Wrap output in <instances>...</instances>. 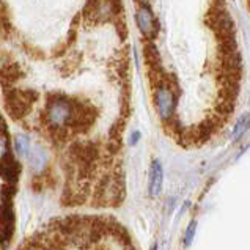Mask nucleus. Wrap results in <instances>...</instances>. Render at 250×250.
<instances>
[{"instance_id":"39448f33","label":"nucleus","mask_w":250,"mask_h":250,"mask_svg":"<svg viewBox=\"0 0 250 250\" xmlns=\"http://www.w3.org/2000/svg\"><path fill=\"white\" fill-rule=\"evenodd\" d=\"M27 159H28V164H30V167L35 171H41L47 164V153L42 146L33 145L32 151H30V154H28Z\"/></svg>"},{"instance_id":"f03ea898","label":"nucleus","mask_w":250,"mask_h":250,"mask_svg":"<svg viewBox=\"0 0 250 250\" xmlns=\"http://www.w3.org/2000/svg\"><path fill=\"white\" fill-rule=\"evenodd\" d=\"M154 101L156 107H158L159 117L162 120H168L173 115L175 110V96L167 87H159L154 93Z\"/></svg>"},{"instance_id":"20e7f679","label":"nucleus","mask_w":250,"mask_h":250,"mask_svg":"<svg viewBox=\"0 0 250 250\" xmlns=\"http://www.w3.org/2000/svg\"><path fill=\"white\" fill-rule=\"evenodd\" d=\"M90 13H91V18H95L98 21H105L112 18L113 3L110 0H95V2L91 3Z\"/></svg>"},{"instance_id":"9d476101","label":"nucleus","mask_w":250,"mask_h":250,"mask_svg":"<svg viewBox=\"0 0 250 250\" xmlns=\"http://www.w3.org/2000/svg\"><path fill=\"white\" fill-rule=\"evenodd\" d=\"M6 140L3 135H0V161H3L5 159V156H6Z\"/></svg>"},{"instance_id":"7ed1b4c3","label":"nucleus","mask_w":250,"mask_h":250,"mask_svg":"<svg viewBox=\"0 0 250 250\" xmlns=\"http://www.w3.org/2000/svg\"><path fill=\"white\" fill-rule=\"evenodd\" d=\"M164 184V170L159 161H153L151 168H149V183H148V192L151 197H158L162 190Z\"/></svg>"},{"instance_id":"1a4fd4ad","label":"nucleus","mask_w":250,"mask_h":250,"mask_svg":"<svg viewBox=\"0 0 250 250\" xmlns=\"http://www.w3.org/2000/svg\"><path fill=\"white\" fill-rule=\"evenodd\" d=\"M195 230H197V222H192V224L188 227V231H186V236H184V244H186V246H189L190 242L194 241Z\"/></svg>"},{"instance_id":"0eeeda50","label":"nucleus","mask_w":250,"mask_h":250,"mask_svg":"<svg viewBox=\"0 0 250 250\" xmlns=\"http://www.w3.org/2000/svg\"><path fill=\"white\" fill-rule=\"evenodd\" d=\"M14 148H16L19 156H25V158H28L33 145H32L30 139H28V135L19 134V135H16V140H14Z\"/></svg>"},{"instance_id":"6e6552de","label":"nucleus","mask_w":250,"mask_h":250,"mask_svg":"<svg viewBox=\"0 0 250 250\" xmlns=\"http://www.w3.org/2000/svg\"><path fill=\"white\" fill-rule=\"evenodd\" d=\"M250 127V113H244L241 118H239V121L236 123V126H234V131H233V139H239V137H242L246 132H247V129Z\"/></svg>"},{"instance_id":"f257e3e1","label":"nucleus","mask_w":250,"mask_h":250,"mask_svg":"<svg viewBox=\"0 0 250 250\" xmlns=\"http://www.w3.org/2000/svg\"><path fill=\"white\" fill-rule=\"evenodd\" d=\"M73 118V107L66 99H55L47 107V120L54 127H63Z\"/></svg>"},{"instance_id":"9b49d317","label":"nucleus","mask_w":250,"mask_h":250,"mask_svg":"<svg viewBox=\"0 0 250 250\" xmlns=\"http://www.w3.org/2000/svg\"><path fill=\"white\" fill-rule=\"evenodd\" d=\"M139 139H140V132H134V134H132V137H131V144H132V145H134V144H137Z\"/></svg>"},{"instance_id":"423d86ee","label":"nucleus","mask_w":250,"mask_h":250,"mask_svg":"<svg viewBox=\"0 0 250 250\" xmlns=\"http://www.w3.org/2000/svg\"><path fill=\"white\" fill-rule=\"evenodd\" d=\"M135 21H137L139 30L144 33L145 37H149V35L153 33V16L148 8H145V6L139 8L137 14H135Z\"/></svg>"}]
</instances>
